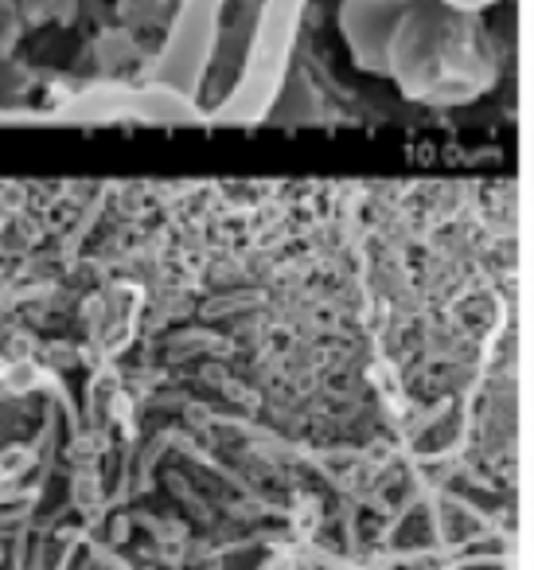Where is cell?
Listing matches in <instances>:
<instances>
[{"mask_svg": "<svg viewBox=\"0 0 534 570\" xmlns=\"http://www.w3.org/2000/svg\"><path fill=\"white\" fill-rule=\"evenodd\" d=\"M308 0H261L258 20L246 40L238 79L230 87L227 102L219 106L215 126H266L274 121L277 102L285 95V82L293 75L300 24H305Z\"/></svg>", "mask_w": 534, "mask_h": 570, "instance_id": "1", "label": "cell"}, {"mask_svg": "<svg viewBox=\"0 0 534 570\" xmlns=\"http://www.w3.org/2000/svg\"><path fill=\"white\" fill-rule=\"evenodd\" d=\"M219 36H222V4H211V0H180L172 20H168L165 40L157 43L149 63L152 87L184 95L188 102H196L207 114V121H211V106H207L204 90L211 87Z\"/></svg>", "mask_w": 534, "mask_h": 570, "instance_id": "2", "label": "cell"}, {"mask_svg": "<svg viewBox=\"0 0 534 570\" xmlns=\"http://www.w3.org/2000/svg\"><path fill=\"white\" fill-rule=\"evenodd\" d=\"M417 0H344L339 32L363 75L386 79L394 75V40Z\"/></svg>", "mask_w": 534, "mask_h": 570, "instance_id": "3", "label": "cell"}, {"mask_svg": "<svg viewBox=\"0 0 534 570\" xmlns=\"http://www.w3.org/2000/svg\"><path fill=\"white\" fill-rule=\"evenodd\" d=\"M441 4L453 12H487V9H495V4H503V0H441Z\"/></svg>", "mask_w": 534, "mask_h": 570, "instance_id": "4", "label": "cell"}, {"mask_svg": "<svg viewBox=\"0 0 534 570\" xmlns=\"http://www.w3.org/2000/svg\"><path fill=\"white\" fill-rule=\"evenodd\" d=\"M211 4H222V0H211Z\"/></svg>", "mask_w": 534, "mask_h": 570, "instance_id": "5", "label": "cell"}]
</instances>
